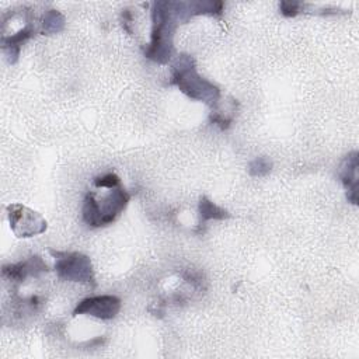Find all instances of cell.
Listing matches in <instances>:
<instances>
[{"label": "cell", "mask_w": 359, "mask_h": 359, "mask_svg": "<svg viewBox=\"0 0 359 359\" xmlns=\"http://www.w3.org/2000/svg\"><path fill=\"white\" fill-rule=\"evenodd\" d=\"M65 25H66L65 15L60 11L53 8L45 11L41 18V32L43 35L59 34L65 29Z\"/></svg>", "instance_id": "obj_11"}, {"label": "cell", "mask_w": 359, "mask_h": 359, "mask_svg": "<svg viewBox=\"0 0 359 359\" xmlns=\"http://www.w3.org/2000/svg\"><path fill=\"white\" fill-rule=\"evenodd\" d=\"M49 268L39 255H32L25 261L17 264L4 265L1 273L4 278L13 282H24L28 276H38L42 272H48Z\"/></svg>", "instance_id": "obj_7"}, {"label": "cell", "mask_w": 359, "mask_h": 359, "mask_svg": "<svg viewBox=\"0 0 359 359\" xmlns=\"http://www.w3.org/2000/svg\"><path fill=\"white\" fill-rule=\"evenodd\" d=\"M198 213H199V227L203 226L208 220H224L230 216L226 209L217 206L208 196L199 198Z\"/></svg>", "instance_id": "obj_10"}, {"label": "cell", "mask_w": 359, "mask_h": 359, "mask_svg": "<svg viewBox=\"0 0 359 359\" xmlns=\"http://www.w3.org/2000/svg\"><path fill=\"white\" fill-rule=\"evenodd\" d=\"M10 229L18 238H29L42 234L48 229V222L35 210L21 203L7 206Z\"/></svg>", "instance_id": "obj_5"}, {"label": "cell", "mask_w": 359, "mask_h": 359, "mask_svg": "<svg viewBox=\"0 0 359 359\" xmlns=\"http://www.w3.org/2000/svg\"><path fill=\"white\" fill-rule=\"evenodd\" d=\"M151 34L150 42L144 46L143 53L147 59L167 65L174 55V34L180 24L171 1H154L151 3Z\"/></svg>", "instance_id": "obj_1"}, {"label": "cell", "mask_w": 359, "mask_h": 359, "mask_svg": "<svg viewBox=\"0 0 359 359\" xmlns=\"http://www.w3.org/2000/svg\"><path fill=\"white\" fill-rule=\"evenodd\" d=\"M121 310V299L114 294H98L83 299L73 310V316L84 314L100 320H111Z\"/></svg>", "instance_id": "obj_6"}, {"label": "cell", "mask_w": 359, "mask_h": 359, "mask_svg": "<svg viewBox=\"0 0 359 359\" xmlns=\"http://www.w3.org/2000/svg\"><path fill=\"white\" fill-rule=\"evenodd\" d=\"M223 1H189L191 17L195 15H220L223 13Z\"/></svg>", "instance_id": "obj_12"}, {"label": "cell", "mask_w": 359, "mask_h": 359, "mask_svg": "<svg viewBox=\"0 0 359 359\" xmlns=\"http://www.w3.org/2000/svg\"><path fill=\"white\" fill-rule=\"evenodd\" d=\"M94 185L97 188H115L118 185H121V178L115 174V172H107L104 175H100V177H95L94 178Z\"/></svg>", "instance_id": "obj_14"}, {"label": "cell", "mask_w": 359, "mask_h": 359, "mask_svg": "<svg viewBox=\"0 0 359 359\" xmlns=\"http://www.w3.org/2000/svg\"><path fill=\"white\" fill-rule=\"evenodd\" d=\"M36 28L29 20L21 29H18L15 34L11 35H3L1 36V48L7 56L8 63L14 65L18 60L21 46L36 34Z\"/></svg>", "instance_id": "obj_9"}, {"label": "cell", "mask_w": 359, "mask_h": 359, "mask_svg": "<svg viewBox=\"0 0 359 359\" xmlns=\"http://www.w3.org/2000/svg\"><path fill=\"white\" fill-rule=\"evenodd\" d=\"M358 167L359 153L356 150L348 153L339 165V180L346 189V199L352 205L358 203Z\"/></svg>", "instance_id": "obj_8"}, {"label": "cell", "mask_w": 359, "mask_h": 359, "mask_svg": "<svg viewBox=\"0 0 359 359\" xmlns=\"http://www.w3.org/2000/svg\"><path fill=\"white\" fill-rule=\"evenodd\" d=\"M55 257V271L62 280L86 283L94 287L95 276L91 259L77 251H49Z\"/></svg>", "instance_id": "obj_4"}, {"label": "cell", "mask_w": 359, "mask_h": 359, "mask_svg": "<svg viewBox=\"0 0 359 359\" xmlns=\"http://www.w3.org/2000/svg\"><path fill=\"white\" fill-rule=\"evenodd\" d=\"M304 7V3L293 1V0H283L279 3L280 14L285 17H296L299 13H302Z\"/></svg>", "instance_id": "obj_15"}, {"label": "cell", "mask_w": 359, "mask_h": 359, "mask_svg": "<svg viewBox=\"0 0 359 359\" xmlns=\"http://www.w3.org/2000/svg\"><path fill=\"white\" fill-rule=\"evenodd\" d=\"M129 201V192L121 185L111 188L101 201H98L93 192H87L81 208L83 220L91 227L108 226L125 210Z\"/></svg>", "instance_id": "obj_3"}, {"label": "cell", "mask_w": 359, "mask_h": 359, "mask_svg": "<svg viewBox=\"0 0 359 359\" xmlns=\"http://www.w3.org/2000/svg\"><path fill=\"white\" fill-rule=\"evenodd\" d=\"M272 170V161L266 157H255L248 164V174L251 177H265Z\"/></svg>", "instance_id": "obj_13"}, {"label": "cell", "mask_w": 359, "mask_h": 359, "mask_svg": "<svg viewBox=\"0 0 359 359\" xmlns=\"http://www.w3.org/2000/svg\"><path fill=\"white\" fill-rule=\"evenodd\" d=\"M121 21H122V27L123 29L128 32V34H132V21H133V17H132V13L129 8H125L122 10V14H121Z\"/></svg>", "instance_id": "obj_16"}, {"label": "cell", "mask_w": 359, "mask_h": 359, "mask_svg": "<svg viewBox=\"0 0 359 359\" xmlns=\"http://www.w3.org/2000/svg\"><path fill=\"white\" fill-rule=\"evenodd\" d=\"M168 84L175 86L191 100L205 102L212 109L222 100L220 88L198 73L194 57L187 53L178 55L174 60Z\"/></svg>", "instance_id": "obj_2"}]
</instances>
